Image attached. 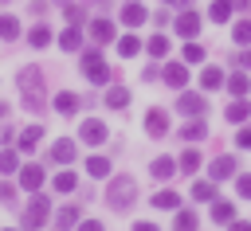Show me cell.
<instances>
[{
	"instance_id": "cell-48",
	"label": "cell",
	"mask_w": 251,
	"mask_h": 231,
	"mask_svg": "<svg viewBox=\"0 0 251 231\" xmlns=\"http://www.w3.org/2000/svg\"><path fill=\"white\" fill-rule=\"evenodd\" d=\"M161 4H176V0H161Z\"/></svg>"
},
{
	"instance_id": "cell-20",
	"label": "cell",
	"mask_w": 251,
	"mask_h": 231,
	"mask_svg": "<svg viewBox=\"0 0 251 231\" xmlns=\"http://www.w3.org/2000/svg\"><path fill=\"white\" fill-rule=\"evenodd\" d=\"M78 43H82V31H78V23H75V27H67V31L59 35V47H63V51H78Z\"/></svg>"
},
{
	"instance_id": "cell-30",
	"label": "cell",
	"mask_w": 251,
	"mask_h": 231,
	"mask_svg": "<svg viewBox=\"0 0 251 231\" xmlns=\"http://www.w3.org/2000/svg\"><path fill=\"white\" fill-rule=\"evenodd\" d=\"M86 172L102 180V176H110V161H106V157H90V161H86Z\"/></svg>"
},
{
	"instance_id": "cell-17",
	"label": "cell",
	"mask_w": 251,
	"mask_h": 231,
	"mask_svg": "<svg viewBox=\"0 0 251 231\" xmlns=\"http://www.w3.org/2000/svg\"><path fill=\"white\" fill-rule=\"evenodd\" d=\"M247 114H251V106H247L243 98H235V102H231V106L224 110V117H227L231 125H239V121H247Z\"/></svg>"
},
{
	"instance_id": "cell-25",
	"label": "cell",
	"mask_w": 251,
	"mask_h": 231,
	"mask_svg": "<svg viewBox=\"0 0 251 231\" xmlns=\"http://www.w3.org/2000/svg\"><path fill=\"white\" fill-rule=\"evenodd\" d=\"M212 204H216V208H212V219H216V223H231V219H235V208H231L227 200H212Z\"/></svg>"
},
{
	"instance_id": "cell-27",
	"label": "cell",
	"mask_w": 251,
	"mask_h": 231,
	"mask_svg": "<svg viewBox=\"0 0 251 231\" xmlns=\"http://www.w3.org/2000/svg\"><path fill=\"white\" fill-rule=\"evenodd\" d=\"M192 200H216V180H196L192 184Z\"/></svg>"
},
{
	"instance_id": "cell-33",
	"label": "cell",
	"mask_w": 251,
	"mask_h": 231,
	"mask_svg": "<svg viewBox=\"0 0 251 231\" xmlns=\"http://www.w3.org/2000/svg\"><path fill=\"white\" fill-rule=\"evenodd\" d=\"M75 184H78L75 172H59V176H55V192H75Z\"/></svg>"
},
{
	"instance_id": "cell-28",
	"label": "cell",
	"mask_w": 251,
	"mask_h": 231,
	"mask_svg": "<svg viewBox=\"0 0 251 231\" xmlns=\"http://www.w3.org/2000/svg\"><path fill=\"white\" fill-rule=\"evenodd\" d=\"M27 43H31V47H47V43H51V27H43V23L31 27V31H27Z\"/></svg>"
},
{
	"instance_id": "cell-9",
	"label": "cell",
	"mask_w": 251,
	"mask_h": 231,
	"mask_svg": "<svg viewBox=\"0 0 251 231\" xmlns=\"http://www.w3.org/2000/svg\"><path fill=\"white\" fill-rule=\"evenodd\" d=\"M145 16H149V12H145L137 0H129V4L122 8V23H126V27H141V23H145Z\"/></svg>"
},
{
	"instance_id": "cell-11",
	"label": "cell",
	"mask_w": 251,
	"mask_h": 231,
	"mask_svg": "<svg viewBox=\"0 0 251 231\" xmlns=\"http://www.w3.org/2000/svg\"><path fill=\"white\" fill-rule=\"evenodd\" d=\"M235 168H239L235 157H216L212 161V180H227V176H235Z\"/></svg>"
},
{
	"instance_id": "cell-21",
	"label": "cell",
	"mask_w": 251,
	"mask_h": 231,
	"mask_svg": "<svg viewBox=\"0 0 251 231\" xmlns=\"http://www.w3.org/2000/svg\"><path fill=\"white\" fill-rule=\"evenodd\" d=\"M137 51H141V39H137V35H122V39H118V55H122V59H133Z\"/></svg>"
},
{
	"instance_id": "cell-15",
	"label": "cell",
	"mask_w": 251,
	"mask_h": 231,
	"mask_svg": "<svg viewBox=\"0 0 251 231\" xmlns=\"http://www.w3.org/2000/svg\"><path fill=\"white\" fill-rule=\"evenodd\" d=\"M200 86H204V90H220V86H224V70H220V67H204V70H200Z\"/></svg>"
},
{
	"instance_id": "cell-3",
	"label": "cell",
	"mask_w": 251,
	"mask_h": 231,
	"mask_svg": "<svg viewBox=\"0 0 251 231\" xmlns=\"http://www.w3.org/2000/svg\"><path fill=\"white\" fill-rule=\"evenodd\" d=\"M82 74H86L94 86L110 82V67H106V59H102V51H86V55H82Z\"/></svg>"
},
{
	"instance_id": "cell-34",
	"label": "cell",
	"mask_w": 251,
	"mask_h": 231,
	"mask_svg": "<svg viewBox=\"0 0 251 231\" xmlns=\"http://www.w3.org/2000/svg\"><path fill=\"white\" fill-rule=\"evenodd\" d=\"M208 16H212V20H216V23H224V20H227V16H231V0H216V4H212V12H208Z\"/></svg>"
},
{
	"instance_id": "cell-36",
	"label": "cell",
	"mask_w": 251,
	"mask_h": 231,
	"mask_svg": "<svg viewBox=\"0 0 251 231\" xmlns=\"http://www.w3.org/2000/svg\"><path fill=\"white\" fill-rule=\"evenodd\" d=\"M184 63H204V47L188 39V43H184Z\"/></svg>"
},
{
	"instance_id": "cell-5",
	"label": "cell",
	"mask_w": 251,
	"mask_h": 231,
	"mask_svg": "<svg viewBox=\"0 0 251 231\" xmlns=\"http://www.w3.org/2000/svg\"><path fill=\"white\" fill-rule=\"evenodd\" d=\"M145 133H149V137H165V133H169V114H165L161 106H153V110L145 114Z\"/></svg>"
},
{
	"instance_id": "cell-16",
	"label": "cell",
	"mask_w": 251,
	"mask_h": 231,
	"mask_svg": "<svg viewBox=\"0 0 251 231\" xmlns=\"http://www.w3.org/2000/svg\"><path fill=\"white\" fill-rule=\"evenodd\" d=\"M55 110H59L63 117H71V114L78 110V94H71V90H63V94H55Z\"/></svg>"
},
{
	"instance_id": "cell-35",
	"label": "cell",
	"mask_w": 251,
	"mask_h": 231,
	"mask_svg": "<svg viewBox=\"0 0 251 231\" xmlns=\"http://www.w3.org/2000/svg\"><path fill=\"white\" fill-rule=\"evenodd\" d=\"M231 39H235V43H251V20H239V23L231 27Z\"/></svg>"
},
{
	"instance_id": "cell-37",
	"label": "cell",
	"mask_w": 251,
	"mask_h": 231,
	"mask_svg": "<svg viewBox=\"0 0 251 231\" xmlns=\"http://www.w3.org/2000/svg\"><path fill=\"white\" fill-rule=\"evenodd\" d=\"M196 227V211H180L176 215V231H192Z\"/></svg>"
},
{
	"instance_id": "cell-8",
	"label": "cell",
	"mask_w": 251,
	"mask_h": 231,
	"mask_svg": "<svg viewBox=\"0 0 251 231\" xmlns=\"http://www.w3.org/2000/svg\"><path fill=\"white\" fill-rule=\"evenodd\" d=\"M161 78H165V86H173V90H180V86L188 82V70H184V63H169V67L161 70Z\"/></svg>"
},
{
	"instance_id": "cell-38",
	"label": "cell",
	"mask_w": 251,
	"mask_h": 231,
	"mask_svg": "<svg viewBox=\"0 0 251 231\" xmlns=\"http://www.w3.org/2000/svg\"><path fill=\"white\" fill-rule=\"evenodd\" d=\"M71 223H78V208H63L59 211V227H71Z\"/></svg>"
},
{
	"instance_id": "cell-1",
	"label": "cell",
	"mask_w": 251,
	"mask_h": 231,
	"mask_svg": "<svg viewBox=\"0 0 251 231\" xmlns=\"http://www.w3.org/2000/svg\"><path fill=\"white\" fill-rule=\"evenodd\" d=\"M16 82H20L24 106H27V110H43V70H39V67H24Z\"/></svg>"
},
{
	"instance_id": "cell-44",
	"label": "cell",
	"mask_w": 251,
	"mask_h": 231,
	"mask_svg": "<svg viewBox=\"0 0 251 231\" xmlns=\"http://www.w3.org/2000/svg\"><path fill=\"white\" fill-rule=\"evenodd\" d=\"M231 231H251V223L247 219H231Z\"/></svg>"
},
{
	"instance_id": "cell-26",
	"label": "cell",
	"mask_w": 251,
	"mask_h": 231,
	"mask_svg": "<svg viewBox=\"0 0 251 231\" xmlns=\"http://www.w3.org/2000/svg\"><path fill=\"white\" fill-rule=\"evenodd\" d=\"M227 90H231V94H235V98H243V94H247V90H251V78H247V74H239V70H235V74H231V78H227Z\"/></svg>"
},
{
	"instance_id": "cell-19",
	"label": "cell",
	"mask_w": 251,
	"mask_h": 231,
	"mask_svg": "<svg viewBox=\"0 0 251 231\" xmlns=\"http://www.w3.org/2000/svg\"><path fill=\"white\" fill-rule=\"evenodd\" d=\"M106 106H110V110L129 106V90H126V86H110V90H106Z\"/></svg>"
},
{
	"instance_id": "cell-39",
	"label": "cell",
	"mask_w": 251,
	"mask_h": 231,
	"mask_svg": "<svg viewBox=\"0 0 251 231\" xmlns=\"http://www.w3.org/2000/svg\"><path fill=\"white\" fill-rule=\"evenodd\" d=\"M16 153H0V172H16Z\"/></svg>"
},
{
	"instance_id": "cell-43",
	"label": "cell",
	"mask_w": 251,
	"mask_h": 231,
	"mask_svg": "<svg viewBox=\"0 0 251 231\" xmlns=\"http://www.w3.org/2000/svg\"><path fill=\"white\" fill-rule=\"evenodd\" d=\"M78 231H102V223H98V219H86V223H82Z\"/></svg>"
},
{
	"instance_id": "cell-13",
	"label": "cell",
	"mask_w": 251,
	"mask_h": 231,
	"mask_svg": "<svg viewBox=\"0 0 251 231\" xmlns=\"http://www.w3.org/2000/svg\"><path fill=\"white\" fill-rule=\"evenodd\" d=\"M39 184H43V168H39V164H27V168H20V188L35 192Z\"/></svg>"
},
{
	"instance_id": "cell-6",
	"label": "cell",
	"mask_w": 251,
	"mask_h": 231,
	"mask_svg": "<svg viewBox=\"0 0 251 231\" xmlns=\"http://www.w3.org/2000/svg\"><path fill=\"white\" fill-rule=\"evenodd\" d=\"M176 110L188 114V117H200V114L208 110V102H204V94H180V98H176Z\"/></svg>"
},
{
	"instance_id": "cell-45",
	"label": "cell",
	"mask_w": 251,
	"mask_h": 231,
	"mask_svg": "<svg viewBox=\"0 0 251 231\" xmlns=\"http://www.w3.org/2000/svg\"><path fill=\"white\" fill-rule=\"evenodd\" d=\"M133 231H157V223H133Z\"/></svg>"
},
{
	"instance_id": "cell-4",
	"label": "cell",
	"mask_w": 251,
	"mask_h": 231,
	"mask_svg": "<svg viewBox=\"0 0 251 231\" xmlns=\"http://www.w3.org/2000/svg\"><path fill=\"white\" fill-rule=\"evenodd\" d=\"M47 215H51V200H47V196H35V200L27 204V211H24V231L43 227V223H47Z\"/></svg>"
},
{
	"instance_id": "cell-10",
	"label": "cell",
	"mask_w": 251,
	"mask_h": 231,
	"mask_svg": "<svg viewBox=\"0 0 251 231\" xmlns=\"http://www.w3.org/2000/svg\"><path fill=\"white\" fill-rule=\"evenodd\" d=\"M47 157H51L55 164H67V161H75V141H71V137H63V141H55Z\"/></svg>"
},
{
	"instance_id": "cell-42",
	"label": "cell",
	"mask_w": 251,
	"mask_h": 231,
	"mask_svg": "<svg viewBox=\"0 0 251 231\" xmlns=\"http://www.w3.org/2000/svg\"><path fill=\"white\" fill-rule=\"evenodd\" d=\"M12 196H16V188H12V184H0V204H4V200H12Z\"/></svg>"
},
{
	"instance_id": "cell-46",
	"label": "cell",
	"mask_w": 251,
	"mask_h": 231,
	"mask_svg": "<svg viewBox=\"0 0 251 231\" xmlns=\"http://www.w3.org/2000/svg\"><path fill=\"white\" fill-rule=\"evenodd\" d=\"M235 63H239V67H251V51H247V55H235Z\"/></svg>"
},
{
	"instance_id": "cell-41",
	"label": "cell",
	"mask_w": 251,
	"mask_h": 231,
	"mask_svg": "<svg viewBox=\"0 0 251 231\" xmlns=\"http://www.w3.org/2000/svg\"><path fill=\"white\" fill-rule=\"evenodd\" d=\"M235 188H239V196H243V200H251V176H239V184H235Z\"/></svg>"
},
{
	"instance_id": "cell-32",
	"label": "cell",
	"mask_w": 251,
	"mask_h": 231,
	"mask_svg": "<svg viewBox=\"0 0 251 231\" xmlns=\"http://www.w3.org/2000/svg\"><path fill=\"white\" fill-rule=\"evenodd\" d=\"M0 35H4V39H16V35H20V20H16V16H0Z\"/></svg>"
},
{
	"instance_id": "cell-7",
	"label": "cell",
	"mask_w": 251,
	"mask_h": 231,
	"mask_svg": "<svg viewBox=\"0 0 251 231\" xmlns=\"http://www.w3.org/2000/svg\"><path fill=\"white\" fill-rule=\"evenodd\" d=\"M78 137H82L86 145H102V141H106V125H102L98 117H86L82 129H78Z\"/></svg>"
},
{
	"instance_id": "cell-24",
	"label": "cell",
	"mask_w": 251,
	"mask_h": 231,
	"mask_svg": "<svg viewBox=\"0 0 251 231\" xmlns=\"http://www.w3.org/2000/svg\"><path fill=\"white\" fill-rule=\"evenodd\" d=\"M39 137H43V129H39V125H27V129L20 133V149H24V153H31V149L39 145Z\"/></svg>"
},
{
	"instance_id": "cell-2",
	"label": "cell",
	"mask_w": 251,
	"mask_h": 231,
	"mask_svg": "<svg viewBox=\"0 0 251 231\" xmlns=\"http://www.w3.org/2000/svg\"><path fill=\"white\" fill-rule=\"evenodd\" d=\"M133 200H137V180L133 176H114L110 188H106V204L118 208V211H126Z\"/></svg>"
},
{
	"instance_id": "cell-29",
	"label": "cell",
	"mask_w": 251,
	"mask_h": 231,
	"mask_svg": "<svg viewBox=\"0 0 251 231\" xmlns=\"http://www.w3.org/2000/svg\"><path fill=\"white\" fill-rule=\"evenodd\" d=\"M176 168H180V172H196V168H200V153H196V149H188V153H180V161H176Z\"/></svg>"
},
{
	"instance_id": "cell-18",
	"label": "cell",
	"mask_w": 251,
	"mask_h": 231,
	"mask_svg": "<svg viewBox=\"0 0 251 231\" xmlns=\"http://www.w3.org/2000/svg\"><path fill=\"white\" fill-rule=\"evenodd\" d=\"M90 35H94V39H98V43H110V39H114V23H110V20H102V16H98V20H94V23H90Z\"/></svg>"
},
{
	"instance_id": "cell-12",
	"label": "cell",
	"mask_w": 251,
	"mask_h": 231,
	"mask_svg": "<svg viewBox=\"0 0 251 231\" xmlns=\"http://www.w3.org/2000/svg\"><path fill=\"white\" fill-rule=\"evenodd\" d=\"M196 31H200V16H196V12H184V16H176V35L192 39Z\"/></svg>"
},
{
	"instance_id": "cell-22",
	"label": "cell",
	"mask_w": 251,
	"mask_h": 231,
	"mask_svg": "<svg viewBox=\"0 0 251 231\" xmlns=\"http://www.w3.org/2000/svg\"><path fill=\"white\" fill-rule=\"evenodd\" d=\"M145 51H149L153 59H165V55H169V35H161V31H157V35L145 43Z\"/></svg>"
},
{
	"instance_id": "cell-40",
	"label": "cell",
	"mask_w": 251,
	"mask_h": 231,
	"mask_svg": "<svg viewBox=\"0 0 251 231\" xmlns=\"http://www.w3.org/2000/svg\"><path fill=\"white\" fill-rule=\"evenodd\" d=\"M235 145H239V149H251V125H243V129H239V137H235Z\"/></svg>"
},
{
	"instance_id": "cell-31",
	"label": "cell",
	"mask_w": 251,
	"mask_h": 231,
	"mask_svg": "<svg viewBox=\"0 0 251 231\" xmlns=\"http://www.w3.org/2000/svg\"><path fill=\"white\" fill-rule=\"evenodd\" d=\"M176 204H180L176 192H157V196H153V208H161V211H173Z\"/></svg>"
},
{
	"instance_id": "cell-23",
	"label": "cell",
	"mask_w": 251,
	"mask_h": 231,
	"mask_svg": "<svg viewBox=\"0 0 251 231\" xmlns=\"http://www.w3.org/2000/svg\"><path fill=\"white\" fill-rule=\"evenodd\" d=\"M180 137H184V141H204V137H208V121H188V125L180 129Z\"/></svg>"
},
{
	"instance_id": "cell-47",
	"label": "cell",
	"mask_w": 251,
	"mask_h": 231,
	"mask_svg": "<svg viewBox=\"0 0 251 231\" xmlns=\"http://www.w3.org/2000/svg\"><path fill=\"white\" fill-rule=\"evenodd\" d=\"M0 117H8V106H4V102H0Z\"/></svg>"
},
{
	"instance_id": "cell-14",
	"label": "cell",
	"mask_w": 251,
	"mask_h": 231,
	"mask_svg": "<svg viewBox=\"0 0 251 231\" xmlns=\"http://www.w3.org/2000/svg\"><path fill=\"white\" fill-rule=\"evenodd\" d=\"M149 172H153L157 180H169V176H176V161H173V157H157V161L149 164Z\"/></svg>"
}]
</instances>
